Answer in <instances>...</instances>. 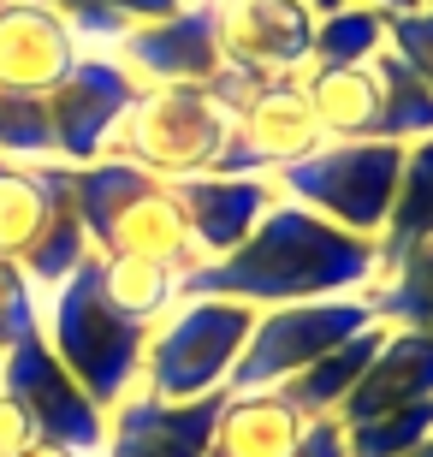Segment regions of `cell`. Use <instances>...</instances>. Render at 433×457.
<instances>
[{
	"mask_svg": "<svg viewBox=\"0 0 433 457\" xmlns=\"http://www.w3.org/2000/svg\"><path fill=\"white\" fill-rule=\"evenodd\" d=\"M0 392L30 416L36 440L71 445V452H89V457L107 440V410L66 374V362L42 339V327H30L24 339H12L0 351Z\"/></svg>",
	"mask_w": 433,
	"mask_h": 457,
	"instance_id": "cell-8",
	"label": "cell"
},
{
	"mask_svg": "<svg viewBox=\"0 0 433 457\" xmlns=\"http://www.w3.org/2000/svg\"><path fill=\"white\" fill-rule=\"evenodd\" d=\"M125 24H154V18H167V12H179L184 0H107Z\"/></svg>",
	"mask_w": 433,
	"mask_h": 457,
	"instance_id": "cell-33",
	"label": "cell"
},
{
	"mask_svg": "<svg viewBox=\"0 0 433 457\" xmlns=\"http://www.w3.org/2000/svg\"><path fill=\"white\" fill-rule=\"evenodd\" d=\"M208 457H214V452H208Z\"/></svg>",
	"mask_w": 433,
	"mask_h": 457,
	"instance_id": "cell-40",
	"label": "cell"
},
{
	"mask_svg": "<svg viewBox=\"0 0 433 457\" xmlns=\"http://www.w3.org/2000/svg\"><path fill=\"white\" fill-rule=\"evenodd\" d=\"M220 404H226V392H208V398H190V404L131 392L107 410V440H101L96 457H208Z\"/></svg>",
	"mask_w": 433,
	"mask_h": 457,
	"instance_id": "cell-13",
	"label": "cell"
},
{
	"mask_svg": "<svg viewBox=\"0 0 433 457\" xmlns=\"http://www.w3.org/2000/svg\"><path fill=\"white\" fill-rule=\"evenodd\" d=\"M303 428L309 422L279 392H226L214 422V457H291Z\"/></svg>",
	"mask_w": 433,
	"mask_h": 457,
	"instance_id": "cell-18",
	"label": "cell"
},
{
	"mask_svg": "<svg viewBox=\"0 0 433 457\" xmlns=\"http://www.w3.org/2000/svg\"><path fill=\"white\" fill-rule=\"evenodd\" d=\"M226 66L250 78H297L315 42V6L309 0H208Z\"/></svg>",
	"mask_w": 433,
	"mask_h": 457,
	"instance_id": "cell-11",
	"label": "cell"
},
{
	"mask_svg": "<svg viewBox=\"0 0 433 457\" xmlns=\"http://www.w3.org/2000/svg\"><path fill=\"white\" fill-rule=\"evenodd\" d=\"M96 273H101L107 303L137 327H154L184 297V273L154 262V255H96Z\"/></svg>",
	"mask_w": 433,
	"mask_h": 457,
	"instance_id": "cell-21",
	"label": "cell"
},
{
	"mask_svg": "<svg viewBox=\"0 0 433 457\" xmlns=\"http://www.w3.org/2000/svg\"><path fill=\"white\" fill-rule=\"evenodd\" d=\"M345 434H350V457H404L433 440V398L386 410V416H368V422L345 428Z\"/></svg>",
	"mask_w": 433,
	"mask_h": 457,
	"instance_id": "cell-28",
	"label": "cell"
},
{
	"mask_svg": "<svg viewBox=\"0 0 433 457\" xmlns=\"http://www.w3.org/2000/svg\"><path fill=\"white\" fill-rule=\"evenodd\" d=\"M18 457H89V452H71V445H54V440H30Z\"/></svg>",
	"mask_w": 433,
	"mask_h": 457,
	"instance_id": "cell-34",
	"label": "cell"
},
{
	"mask_svg": "<svg viewBox=\"0 0 433 457\" xmlns=\"http://www.w3.org/2000/svg\"><path fill=\"white\" fill-rule=\"evenodd\" d=\"M0 161H18V167H60L42 96H6V89H0Z\"/></svg>",
	"mask_w": 433,
	"mask_h": 457,
	"instance_id": "cell-27",
	"label": "cell"
},
{
	"mask_svg": "<svg viewBox=\"0 0 433 457\" xmlns=\"http://www.w3.org/2000/svg\"><path fill=\"white\" fill-rule=\"evenodd\" d=\"M226 137H232V107L208 84H143L107 154L143 167L161 185H190L220 167Z\"/></svg>",
	"mask_w": 433,
	"mask_h": 457,
	"instance_id": "cell-4",
	"label": "cell"
},
{
	"mask_svg": "<svg viewBox=\"0 0 433 457\" xmlns=\"http://www.w3.org/2000/svg\"><path fill=\"white\" fill-rule=\"evenodd\" d=\"M54 203H60L54 167L0 161V262H24L36 250V237L54 220Z\"/></svg>",
	"mask_w": 433,
	"mask_h": 457,
	"instance_id": "cell-20",
	"label": "cell"
},
{
	"mask_svg": "<svg viewBox=\"0 0 433 457\" xmlns=\"http://www.w3.org/2000/svg\"><path fill=\"white\" fill-rule=\"evenodd\" d=\"M368 66H374V78H380V143L410 149V143L433 137V89L421 84L392 48H380Z\"/></svg>",
	"mask_w": 433,
	"mask_h": 457,
	"instance_id": "cell-24",
	"label": "cell"
},
{
	"mask_svg": "<svg viewBox=\"0 0 433 457\" xmlns=\"http://www.w3.org/2000/svg\"><path fill=\"white\" fill-rule=\"evenodd\" d=\"M368 327H380V315H374V303H368L362 291L255 309V327H250V339H244V356H237L226 392H273L291 374H303L309 362H321L327 351L350 345L356 333H368Z\"/></svg>",
	"mask_w": 433,
	"mask_h": 457,
	"instance_id": "cell-7",
	"label": "cell"
},
{
	"mask_svg": "<svg viewBox=\"0 0 433 457\" xmlns=\"http://www.w3.org/2000/svg\"><path fill=\"white\" fill-rule=\"evenodd\" d=\"M137 89L143 84L119 66L113 54H78V66L42 96L60 167H89V161H101V154L113 149L119 119L137 102Z\"/></svg>",
	"mask_w": 433,
	"mask_h": 457,
	"instance_id": "cell-10",
	"label": "cell"
},
{
	"mask_svg": "<svg viewBox=\"0 0 433 457\" xmlns=\"http://www.w3.org/2000/svg\"><path fill=\"white\" fill-rule=\"evenodd\" d=\"M374 273H380V255L368 237L338 232L333 220L279 196L237 250L184 273V297H232L250 309H279L368 291Z\"/></svg>",
	"mask_w": 433,
	"mask_h": 457,
	"instance_id": "cell-1",
	"label": "cell"
},
{
	"mask_svg": "<svg viewBox=\"0 0 433 457\" xmlns=\"http://www.w3.org/2000/svg\"><path fill=\"white\" fill-rule=\"evenodd\" d=\"M54 172H60V190L78 208L96 255H154L179 273H190L202 262L196 244H190V226H184L179 185H161L119 154H101L89 167H54Z\"/></svg>",
	"mask_w": 433,
	"mask_h": 457,
	"instance_id": "cell-2",
	"label": "cell"
},
{
	"mask_svg": "<svg viewBox=\"0 0 433 457\" xmlns=\"http://www.w3.org/2000/svg\"><path fill=\"white\" fill-rule=\"evenodd\" d=\"M297 78L327 143L380 137V78H374V66H303Z\"/></svg>",
	"mask_w": 433,
	"mask_h": 457,
	"instance_id": "cell-17",
	"label": "cell"
},
{
	"mask_svg": "<svg viewBox=\"0 0 433 457\" xmlns=\"http://www.w3.org/2000/svg\"><path fill=\"white\" fill-rule=\"evenodd\" d=\"M113 60L131 71L137 84H214L220 66H226L214 6L208 0H184L179 12L154 18V24H131L119 36Z\"/></svg>",
	"mask_w": 433,
	"mask_h": 457,
	"instance_id": "cell-12",
	"label": "cell"
},
{
	"mask_svg": "<svg viewBox=\"0 0 433 457\" xmlns=\"http://www.w3.org/2000/svg\"><path fill=\"white\" fill-rule=\"evenodd\" d=\"M386 48L398 54L404 66L433 89V6H416V12L386 18Z\"/></svg>",
	"mask_w": 433,
	"mask_h": 457,
	"instance_id": "cell-30",
	"label": "cell"
},
{
	"mask_svg": "<svg viewBox=\"0 0 433 457\" xmlns=\"http://www.w3.org/2000/svg\"><path fill=\"white\" fill-rule=\"evenodd\" d=\"M54 185H60V172H54ZM89 255H96V244H89L84 220H78V208H71V203H66V190H60L48 232L36 237V250L24 255V262H18V273H24V279H30V291L42 297V291L66 286V279H71L78 268H84Z\"/></svg>",
	"mask_w": 433,
	"mask_h": 457,
	"instance_id": "cell-25",
	"label": "cell"
},
{
	"mask_svg": "<svg viewBox=\"0 0 433 457\" xmlns=\"http://www.w3.org/2000/svg\"><path fill=\"white\" fill-rule=\"evenodd\" d=\"M309 6H315V12H333V6H345V0H309Z\"/></svg>",
	"mask_w": 433,
	"mask_h": 457,
	"instance_id": "cell-36",
	"label": "cell"
},
{
	"mask_svg": "<svg viewBox=\"0 0 433 457\" xmlns=\"http://www.w3.org/2000/svg\"><path fill=\"white\" fill-rule=\"evenodd\" d=\"M291 457H350V434L338 416H315V422L303 428V440Z\"/></svg>",
	"mask_w": 433,
	"mask_h": 457,
	"instance_id": "cell-31",
	"label": "cell"
},
{
	"mask_svg": "<svg viewBox=\"0 0 433 457\" xmlns=\"http://www.w3.org/2000/svg\"><path fill=\"white\" fill-rule=\"evenodd\" d=\"M250 327H255L250 303H232V297H179L149 327V351H143L137 392L167 398V404H190V398L226 392Z\"/></svg>",
	"mask_w": 433,
	"mask_h": 457,
	"instance_id": "cell-5",
	"label": "cell"
},
{
	"mask_svg": "<svg viewBox=\"0 0 433 457\" xmlns=\"http://www.w3.org/2000/svg\"><path fill=\"white\" fill-rule=\"evenodd\" d=\"M30 440H36L30 416H24V410H18L12 398L0 392V457H18V452H24V445H30Z\"/></svg>",
	"mask_w": 433,
	"mask_h": 457,
	"instance_id": "cell-32",
	"label": "cell"
},
{
	"mask_svg": "<svg viewBox=\"0 0 433 457\" xmlns=\"http://www.w3.org/2000/svg\"><path fill=\"white\" fill-rule=\"evenodd\" d=\"M404 457H433V440H428V445H416V452H404Z\"/></svg>",
	"mask_w": 433,
	"mask_h": 457,
	"instance_id": "cell-37",
	"label": "cell"
},
{
	"mask_svg": "<svg viewBox=\"0 0 433 457\" xmlns=\"http://www.w3.org/2000/svg\"><path fill=\"white\" fill-rule=\"evenodd\" d=\"M184 203V226H190V244H196L202 262H220L226 250H237L244 237L262 226V214L279 203L273 179H232V172H202L190 185H179ZM196 262V268H202Z\"/></svg>",
	"mask_w": 433,
	"mask_h": 457,
	"instance_id": "cell-14",
	"label": "cell"
},
{
	"mask_svg": "<svg viewBox=\"0 0 433 457\" xmlns=\"http://www.w3.org/2000/svg\"><path fill=\"white\" fill-rule=\"evenodd\" d=\"M362 297L374 303L380 327H416V333H433V232L421 237V244H410L392 268H380V279H374Z\"/></svg>",
	"mask_w": 433,
	"mask_h": 457,
	"instance_id": "cell-23",
	"label": "cell"
},
{
	"mask_svg": "<svg viewBox=\"0 0 433 457\" xmlns=\"http://www.w3.org/2000/svg\"><path fill=\"white\" fill-rule=\"evenodd\" d=\"M398 167H404V149L398 143H380V137H362V143H321L315 154H303L297 167L273 172V190H279L285 203L333 220L338 232L374 244V237L386 232V214H392Z\"/></svg>",
	"mask_w": 433,
	"mask_h": 457,
	"instance_id": "cell-6",
	"label": "cell"
},
{
	"mask_svg": "<svg viewBox=\"0 0 433 457\" xmlns=\"http://www.w3.org/2000/svg\"><path fill=\"white\" fill-rule=\"evenodd\" d=\"M433 232V137L410 143L404 149V167H398V190H392V214H386V232L374 237V255L380 268H392L410 244ZM380 279V273H374Z\"/></svg>",
	"mask_w": 433,
	"mask_h": 457,
	"instance_id": "cell-22",
	"label": "cell"
},
{
	"mask_svg": "<svg viewBox=\"0 0 433 457\" xmlns=\"http://www.w3.org/2000/svg\"><path fill=\"white\" fill-rule=\"evenodd\" d=\"M6 268H18V262H0V291H6Z\"/></svg>",
	"mask_w": 433,
	"mask_h": 457,
	"instance_id": "cell-38",
	"label": "cell"
},
{
	"mask_svg": "<svg viewBox=\"0 0 433 457\" xmlns=\"http://www.w3.org/2000/svg\"><path fill=\"white\" fill-rule=\"evenodd\" d=\"M380 339H386V327H368V333H356V339L338 345V351H327L321 362H309L303 374H291V380H285V386H273V392L297 410L303 422H315V416H338V410H345V398L356 392V380L368 374V362H374Z\"/></svg>",
	"mask_w": 433,
	"mask_h": 457,
	"instance_id": "cell-19",
	"label": "cell"
},
{
	"mask_svg": "<svg viewBox=\"0 0 433 457\" xmlns=\"http://www.w3.org/2000/svg\"><path fill=\"white\" fill-rule=\"evenodd\" d=\"M421 398H433V333H416V327H386L380 351H374L368 374L356 380V392L345 398L338 422L356 428V422H368V416L421 404Z\"/></svg>",
	"mask_w": 433,
	"mask_h": 457,
	"instance_id": "cell-16",
	"label": "cell"
},
{
	"mask_svg": "<svg viewBox=\"0 0 433 457\" xmlns=\"http://www.w3.org/2000/svg\"><path fill=\"white\" fill-rule=\"evenodd\" d=\"M421 6H433V0H421Z\"/></svg>",
	"mask_w": 433,
	"mask_h": 457,
	"instance_id": "cell-39",
	"label": "cell"
},
{
	"mask_svg": "<svg viewBox=\"0 0 433 457\" xmlns=\"http://www.w3.org/2000/svg\"><path fill=\"white\" fill-rule=\"evenodd\" d=\"M327 137L315 125V107L303 96V78H255L232 107V137L214 172L232 179H273L297 167L303 154H315Z\"/></svg>",
	"mask_w": 433,
	"mask_h": 457,
	"instance_id": "cell-9",
	"label": "cell"
},
{
	"mask_svg": "<svg viewBox=\"0 0 433 457\" xmlns=\"http://www.w3.org/2000/svg\"><path fill=\"white\" fill-rule=\"evenodd\" d=\"M78 36L30 0H0V89L6 96H48L78 66Z\"/></svg>",
	"mask_w": 433,
	"mask_h": 457,
	"instance_id": "cell-15",
	"label": "cell"
},
{
	"mask_svg": "<svg viewBox=\"0 0 433 457\" xmlns=\"http://www.w3.org/2000/svg\"><path fill=\"white\" fill-rule=\"evenodd\" d=\"M350 6H374V12H386V18H398V12H416L421 0H350Z\"/></svg>",
	"mask_w": 433,
	"mask_h": 457,
	"instance_id": "cell-35",
	"label": "cell"
},
{
	"mask_svg": "<svg viewBox=\"0 0 433 457\" xmlns=\"http://www.w3.org/2000/svg\"><path fill=\"white\" fill-rule=\"evenodd\" d=\"M42 339H48V351L66 362V374L101 410H113L119 398H131L137 380H143L149 327L125 321V315L107 303L96 255L71 273L66 286L42 291Z\"/></svg>",
	"mask_w": 433,
	"mask_h": 457,
	"instance_id": "cell-3",
	"label": "cell"
},
{
	"mask_svg": "<svg viewBox=\"0 0 433 457\" xmlns=\"http://www.w3.org/2000/svg\"><path fill=\"white\" fill-rule=\"evenodd\" d=\"M30 6H42L48 18H60V24L78 36V48H84V54H113L119 36L131 30L107 0H30Z\"/></svg>",
	"mask_w": 433,
	"mask_h": 457,
	"instance_id": "cell-29",
	"label": "cell"
},
{
	"mask_svg": "<svg viewBox=\"0 0 433 457\" xmlns=\"http://www.w3.org/2000/svg\"><path fill=\"white\" fill-rule=\"evenodd\" d=\"M386 48V12L374 6H333L315 12V42H309V66H368Z\"/></svg>",
	"mask_w": 433,
	"mask_h": 457,
	"instance_id": "cell-26",
	"label": "cell"
}]
</instances>
